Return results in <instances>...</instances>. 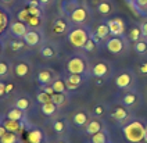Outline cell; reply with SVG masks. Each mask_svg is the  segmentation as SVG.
Masks as SVG:
<instances>
[{
	"label": "cell",
	"instance_id": "cell-1",
	"mask_svg": "<svg viewBox=\"0 0 147 143\" xmlns=\"http://www.w3.org/2000/svg\"><path fill=\"white\" fill-rule=\"evenodd\" d=\"M122 132L128 142L139 143L142 140H144L146 126L143 125V122H140V121H132V122H129V124H126L123 126Z\"/></svg>",
	"mask_w": 147,
	"mask_h": 143
},
{
	"label": "cell",
	"instance_id": "cell-2",
	"mask_svg": "<svg viewBox=\"0 0 147 143\" xmlns=\"http://www.w3.org/2000/svg\"><path fill=\"white\" fill-rule=\"evenodd\" d=\"M68 40L75 47H83L86 45V42L89 40V35L85 29L78 28V29H74L72 32L68 35Z\"/></svg>",
	"mask_w": 147,
	"mask_h": 143
},
{
	"label": "cell",
	"instance_id": "cell-3",
	"mask_svg": "<svg viewBox=\"0 0 147 143\" xmlns=\"http://www.w3.org/2000/svg\"><path fill=\"white\" fill-rule=\"evenodd\" d=\"M107 25L110 28V34L115 35V36H121L125 32V24L121 18H113L107 22Z\"/></svg>",
	"mask_w": 147,
	"mask_h": 143
},
{
	"label": "cell",
	"instance_id": "cell-4",
	"mask_svg": "<svg viewBox=\"0 0 147 143\" xmlns=\"http://www.w3.org/2000/svg\"><path fill=\"white\" fill-rule=\"evenodd\" d=\"M85 61L81 60L79 57H74L68 61V64H67V69L71 72V74H82L83 71H85Z\"/></svg>",
	"mask_w": 147,
	"mask_h": 143
},
{
	"label": "cell",
	"instance_id": "cell-5",
	"mask_svg": "<svg viewBox=\"0 0 147 143\" xmlns=\"http://www.w3.org/2000/svg\"><path fill=\"white\" fill-rule=\"evenodd\" d=\"M26 140H28V143H43L45 135H43V132H42L40 129L32 128L26 134Z\"/></svg>",
	"mask_w": 147,
	"mask_h": 143
},
{
	"label": "cell",
	"instance_id": "cell-6",
	"mask_svg": "<svg viewBox=\"0 0 147 143\" xmlns=\"http://www.w3.org/2000/svg\"><path fill=\"white\" fill-rule=\"evenodd\" d=\"M3 125L8 132H14V134H20L24 129V124L21 121H14V119H8V118L6 121H3Z\"/></svg>",
	"mask_w": 147,
	"mask_h": 143
},
{
	"label": "cell",
	"instance_id": "cell-7",
	"mask_svg": "<svg viewBox=\"0 0 147 143\" xmlns=\"http://www.w3.org/2000/svg\"><path fill=\"white\" fill-rule=\"evenodd\" d=\"M107 49H108L110 53H113V54H118V53L122 51V49H123L122 39H119V38H113V39H110V40L107 42Z\"/></svg>",
	"mask_w": 147,
	"mask_h": 143
},
{
	"label": "cell",
	"instance_id": "cell-8",
	"mask_svg": "<svg viewBox=\"0 0 147 143\" xmlns=\"http://www.w3.org/2000/svg\"><path fill=\"white\" fill-rule=\"evenodd\" d=\"M10 31H11V34L14 35V36H17V38H24L25 34L28 32V31H26V25H25V22H22V21H17L14 24H11Z\"/></svg>",
	"mask_w": 147,
	"mask_h": 143
},
{
	"label": "cell",
	"instance_id": "cell-9",
	"mask_svg": "<svg viewBox=\"0 0 147 143\" xmlns=\"http://www.w3.org/2000/svg\"><path fill=\"white\" fill-rule=\"evenodd\" d=\"M39 40H40V36L35 31H28L24 36V43L28 46H35V45L39 43Z\"/></svg>",
	"mask_w": 147,
	"mask_h": 143
},
{
	"label": "cell",
	"instance_id": "cell-10",
	"mask_svg": "<svg viewBox=\"0 0 147 143\" xmlns=\"http://www.w3.org/2000/svg\"><path fill=\"white\" fill-rule=\"evenodd\" d=\"M132 82V76L129 74H126V72H123L121 75L117 76V79H115V84L119 88V89H125V88H128Z\"/></svg>",
	"mask_w": 147,
	"mask_h": 143
},
{
	"label": "cell",
	"instance_id": "cell-11",
	"mask_svg": "<svg viewBox=\"0 0 147 143\" xmlns=\"http://www.w3.org/2000/svg\"><path fill=\"white\" fill-rule=\"evenodd\" d=\"M101 129H103L101 122H100L98 119H92V121H89V122H88V125H86V134L92 136V135L100 132Z\"/></svg>",
	"mask_w": 147,
	"mask_h": 143
},
{
	"label": "cell",
	"instance_id": "cell-12",
	"mask_svg": "<svg viewBox=\"0 0 147 143\" xmlns=\"http://www.w3.org/2000/svg\"><path fill=\"white\" fill-rule=\"evenodd\" d=\"M108 140H110L108 132L103 131V129L97 134L92 135V138H90V143H108Z\"/></svg>",
	"mask_w": 147,
	"mask_h": 143
},
{
	"label": "cell",
	"instance_id": "cell-13",
	"mask_svg": "<svg viewBox=\"0 0 147 143\" xmlns=\"http://www.w3.org/2000/svg\"><path fill=\"white\" fill-rule=\"evenodd\" d=\"M85 20H86V11H85V9L78 7V9H75L71 13V21L72 22H83Z\"/></svg>",
	"mask_w": 147,
	"mask_h": 143
},
{
	"label": "cell",
	"instance_id": "cell-14",
	"mask_svg": "<svg viewBox=\"0 0 147 143\" xmlns=\"http://www.w3.org/2000/svg\"><path fill=\"white\" fill-rule=\"evenodd\" d=\"M88 122H89V117L85 111H79V113L74 114V124L76 126L88 125Z\"/></svg>",
	"mask_w": 147,
	"mask_h": 143
},
{
	"label": "cell",
	"instance_id": "cell-15",
	"mask_svg": "<svg viewBox=\"0 0 147 143\" xmlns=\"http://www.w3.org/2000/svg\"><path fill=\"white\" fill-rule=\"evenodd\" d=\"M111 118H114L115 121H118V122H122V121H125L128 118V111L123 107H117L111 113Z\"/></svg>",
	"mask_w": 147,
	"mask_h": 143
},
{
	"label": "cell",
	"instance_id": "cell-16",
	"mask_svg": "<svg viewBox=\"0 0 147 143\" xmlns=\"http://www.w3.org/2000/svg\"><path fill=\"white\" fill-rule=\"evenodd\" d=\"M107 72H108V67H107L104 63H98V64H96V65L93 67V75L97 76V78L104 76Z\"/></svg>",
	"mask_w": 147,
	"mask_h": 143
},
{
	"label": "cell",
	"instance_id": "cell-17",
	"mask_svg": "<svg viewBox=\"0 0 147 143\" xmlns=\"http://www.w3.org/2000/svg\"><path fill=\"white\" fill-rule=\"evenodd\" d=\"M82 82V76L79 74H71V75L68 76V88L69 89H75V88H78Z\"/></svg>",
	"mask_w": 147,
	"mask_h": 143
},
{
	"label": "cell",
	"instance_id": "cell-18",
	"mask_svg": "<svg viewBox=\"0 0 147 143\" xmlns=\"http://www.w3.org/2000/svg\"><path fill=\"white\" fill-rule=\"evenodd\" d=\"M56 110H57V106H56L53 101L42 104V113H43L45 115H53V114L56 113Z\"/></svg>",
	"mask_w": 147,
	"mask_h": 143
},
{
	"label": "cell",
	"instance_id": "cell-19",
	"mask_svg": "<svg viewBox=\"0 0 147 143\" xmlns=\"http://www.w3.org/2000/svg\"><path fill=\"white\" fill-rule=\"evenodd\" d=\"M7 118L8 119H14V121H22L24 118V114H22V110L20 109H11L7 113Z\"/></svg>",
	"mask_w": 147,
	"mask_h": 143
},
{
	"label": "cell",
	"instance_id": "cell-20",
	"mask_svg": "<svg viewBox=\"0 0 147 143\" xmlns=\"http://www.w3.org/2000/svg\"><path fill=\"white\" fill-rule=\"evenodd\" d=\"M18 142V138H17V134L14 132H6L0 138V143H17Z\"/></svg>",
	"mask_w": 147,
	"mask_h": 143
},
{
	"label": "cell",
	"instance_id": "cell-21",
	"mask_svg": "<svg viewBox=\"0 0 147 143\" xmlns=\"http://www.w3.org/2000/svg\"><path fill=\"white\" fill-rule=\"evenodd\" d=\"M38 81H39L42 85H47L50 81H51V74H50L49 71H40V72L38 74Z\"/></svg>",
	"mask_w": 147,
	"mask_h": 143
},
{
	"label": "cell",
	"instance_id": "cell-22",
	"mask_svg": "<svg viewBox=\"0 0 147 143\" xmlns=\"http://www.w3.org/2000/svg\"><path fill=\"white\" fill-rule=\"evenodd\" d=\"M29 71V67L25 64V63H20L16 65V75L17 76H25Z\"/></svg>",
	"mask_w": 147,
	"mask_h": 143
},
{
	"label": "cell",
	"instance_id": "cell-23",
	"mask_svg": "<svg viewBox=\"0 0 147 143\" xmlns=\"http://www.w3.org/2000/svg\"><path fill=\"white\" fill-rule=\"evenodd\" d=\"M29 106H31V103H29V100H28L26 97H21V99H18V100L16 101V107L20 110H22V111L28 110Z\"/></svg>",
	"mask_w": 147,
	"mask_h": 143
},
{
	"label": "cell",
	"instance_id": "cell-24",
	"mask_svg": "<svg viewBox=\"0 0 147 143\" xmlns=\"http://www.w3.org/2000/svg\"><path fill=\"white\" fill-rule=\"evenodd\" d=\"M135 51L138 54H146L147 53V42H143V40H138L135 43Z\"/></svg>",
	"mask_w": 147,
	"mask_h": 143
},
{
	"label": "cell",
	"instance_id": "cell-25",
	"mask_svg": "<svg viewBox=\"0 0 147 143\" xmlns=\"http://www.w3.org/2000/svg\"><path fill=\"white\" fill-rule=\"evenodd\" d=\"M96 34H97L98 38H107L108 36V34H110V28H108V25H98L97 29H96Z\"/></svg>",
	"mask_w": 147,
	"mask_h": 143
},
{
	"label": "cell",
	"instance_id": "cell-26",
	"mask_svg": "<svg viewBox=\"0 0 147 143\" xmlns=\"http://www.w3.org/2000/svg\"><path fill=\"white\" fill-rule=\"evenodd\" d=\"M53 29H54V32H56V34H63V32H65V29H67L65 22H64L63 20H57V21L54 22Z\"/></svg>",
	"mask_w": 147,
	"mask_h": 143
},
{
	"label": "cell",
	"instance_id": "cell-27",
	"mask_svg": "<svg viewBox=\"0 0 147 143\" xmlns=\"http://www.w3.org/2000/svg\"><path fill=\"white\" fill-rule=\"evenodd\" d=\"M122 103H123V104H125V106H128V107H131V106H133V104L136 103V96H135L133 93H126V94L123 96Z\"/></svg>",
	"mask_w": 147,
	"mask_h": 143
},
{
	"label": "cell",
	"instance_id": "cell-28",
	"mask_svg": "<svg viewBox=\"0 0 147 143\" xmlns=\"http://www.w3.org/2000/svg\"><path fill=\"white\" fill-rule=\"evenodd\" d=\"M31 18H32V16L29 14V11H28V9L21 10V11L18 13V21H22V22H25V24H28Z\"/></svg>",
	"mask_w": 147,
	"mask_h": 143
},
{
	"label": "cell",
	"instance_id": "cell-29",
	"mask_svg": "<svg viewBox=\"0 0 147 143\" xmlns=\"http://www.w3.org/2000/svg\"><path fill=\"white\" fill-rule=\"evenodd\" d=\"M36 100L39 101V103H42V104L49 103V101H51V94H49V93H46V92H40V93H38Z\"/></svg>",
	"mask_w": 147,
	"mask_h": 143
},
{
	"label": "cell",
	"instance_id": "cell-30",
	"mask_svg": "<svg viewBox=\"0 0 147 143\" xmlns=\"http://www.w3.org/2000/svg\"><path fill=\"white\" fill-rule=\"evenodd\" d=\"M65 100V96H64V93H54L53 96H51V101L56 104V106H60V104H63Z\"/></svg>",
	"mask_w": 147,
	"mask_h": 143
},
{
	"label": "cell",
	"instance_id": "cell-31",
	"mask_svg": "<svg viewBox=\"0 0 147 143\" xmlns=\"http://www.w3.org/2000/svg\"><path fill=\"white\" fill-rule=\"evenodd\" d=\"M142 36V29L140 28H133L131 32H129V39L133 40V42H138Z\"/></svg>",
	"mask_w": 147,
	"mask_h": 143
},
{
	"label": "cell",
	"instance_id": "cell-32",
	"mask_svg": "<svg viewBox=\"0 0 147 143\" xmlns=\"http://www.w3.org/2000/svg\"><path fill=\"white\" fill-rule=\"evenodd\" d=\"M53 89H54L56 93H64L65 92V85H64L63 81H56L53 84Z\"/></svg>",
	"mask_w": 147,
	"mask_h": 143
},
{
	"label": "cell",
	"instance_id": "cell-33",
	"mask_svg": "<svg viewBox=\"0 0 147 143\" xmlns=\"http://www.w3.org/2000/svg\"><path fill=\"white\" fill-rule=\"evenodd\" d=\"M7 24H8V17L0 10V34L3 32V29L7 26Z\"/></svg>",
	"mask_w": 147,
	"mask_h": 143
},
{
	"label": "cell",
	"instance_id": "cell-34",
	"mask_svg": "<svg viewBox=\"0 0 147 143\" xmlns=\"http://www.w3.org/2000/svg\"><path fill=\"white\" fill-rule=\"evenodd\" d=\"M53 129H54L57 134H63V132L65 131V124H64L63 121H54V124H53Z\"/></svg>",
	"mask_w": 147,
	"mask_h": 143
},
{
	"label": "cell",
	"instance_id": "cell-35",
	"mask_svg": "<svg viewBox=\"0 0 147 143\" xmlns=\"http://www.w3.org/2000/svg\"><path fill=\"white\" fill-rule=\"evenodd\" d=\"M97 10L101 13V14H108V13L111 11V6H110L108 3H100Z\"/></svg>",
	"mask_w": 147,
	"mask_h": 143
},
{
	"label": "cell",
	"instance_id": "cell-36",
	"mask_svg": "<svg viewBox=\"0 0 147 143\" xmlns=\"http://www.w3.org/2000/svg\"><path fill=\"white\" fill-rule=\"evenodd\" d=\"M40 54L43 57H53L54 56V50L51 47H43L40 50Z\"/></svg>",
	"mask_w": 147,
	"mask_h": 143
},
{
	"label": "cell",
	"instance_id": "cell-37",
	"mask_svg": "<svg viewBox=\"0 0 147 143\" xmlns=\"http://www.w3.org/2000/svg\"><path fill=\"white\" fill-rule=\"evenodd\" d=\"M28 11H29V14L33 16V17H40V10L38 9L36 6H29V7H28Z\"/></svg>",
	"mask_w": 147,
	"mask_h": 143
},
{
	"label": "cell",
	"instance_id": "cell-38",
	"mask_svg": "<svg viewBox=\"0 0 147 143\" xmlns=\"http://www.w3.org/2000/svg\"><path fill=\"white\" fill-rule=\"evenodd\" d=\"M28 25L29 26H32V28H36V26H39L40 25V17H33L29 20V22H28Z\"/></svg>",
	"mask_w": 147,
	"mask_h": 143
},
{
	"label": "cell",
	"instance_id": "cell-39",
	"mask_svg": "<svg viewBox=\"0 0 147 143\" xmlns=\"http://www.w3.org/2000/svg\"><path fill=\"white\" fill-rule=\"evenodd\" d=\"M7 72H8L7 64H6V63H0V76L7 75Z\"/></svg>",
	"mask_w": 147,
	"mask_h": 143
},
{
	"label": "cell",
	"instance_id": "cell-40",
	"mask_svg": "<svg viewBox=\"0 0 147 143\" xmlns=\"http://www.w3.org/2000/svg\"><path fill=\"white\" fill-rule=\"evenodd\" d=\"M139 74L142 75H147V63H142L139 65Z\"/></svg>",
	"mask_w": 147,
	"mask_h": 143
},
{
	"label": "cell",
	"instance_id": "cell-41",
	"mask_svg": "<svg viewBox=\"0 0 147 143\" xmlns=\"http://www.w3.org/2000/svg\"><path fill=\"white\" fill-rule=\"evenodd\" d=\"M83 47H85V50L92 51L93 49H94V42H93V40H88V42H86V45H85Z\"/></svg>",
	"mask_w": 147,
	"mask_h": 143
},
{
	"label": "cell",
	"instance_id": "cell-42",
	"mask_svg": "<svg viewBox=\"0 0 147 143\" xmlns=\"http://www.w3.org/2000/svg\"><path fill=\"white\" fill-rule=\"evenodd\" d=\"M22 46H24L22 42H11V49H13V50H18V49H21Z\"/></svg>",
	"mask_w": 147,
	"mask_h": 143
},
{
	"label": "cell",
	"instance_id": "cell-43",
	"mask_svg": "<svg viewBox=\"0 0 147 143\" xmlns=\"http://www.w3.org/2000/svg\"><path fill=\"white\" fill-rule=\"evenodd\" d=\"M140 29H142V35H143L144 38H146V36H147V21H146V22H143V24H142V26H140Z\"/></svg>",
	"mask_w": 147,
	"mask_h": 143
},
{
	"label": "cell",
	"instance_id": "cell-44",
	"mask_svg": "<svg viewBox=\"0 0 147 143\" xmlns=\"http://www.w3.org/2000/svg\"><path fill=\"white\" fill-rule=\"evenodd\" d=\"M94 113H96V115H103V113H104V109H103V106H96V109H94Z\"/></svg>",
	"mask_w": 147,
	"mask_h": 143
},
{
	"label": "cell",
	"instance_id": "cell-45",
	"mask_svg": "<svg viewBox=\"0 0 147 143\" xmlns=\"http://www.w3.org/2000/svg\"><path fill=\"white\" fill-rule=\"evenodd\" d=\"M45 92L49 93V94H51V96L56 93V92H54V89H53V86H46V88H45Z\"/></svg>",
	"mask_w": 147,
	"mask_h": 143
},
{
	"label": "cell",
	"instance_id": "cell-46",
	"mask_svg": "<svg viewBox=\"0 0 147 143\" xmlns=\"http://www.w3.org/2000/svg\"><path fill=\"white\" fill-rule=\"evenodd\" d=\"M4 93H6V85L0 82V96H3Z\"/></svg>",
	"mask_w": 147,
	"mask_h": 143
},
{
	"label": "cell",
	"instance_id": "cell-47",
	"mask_svg": "<svg viewBox=\"0 0 147 143\" xmlns=\"http://www.w3.org/2000/svg\"><path fill=\"white\" fill-rule=\"evenodd\" d=\"M6 132H7V129L4 128V125H0V138H1L3 135L6 134Z\"/></svg>",
	"mask_w": 147,
	"mask_h": 143
},
{
	"label": "cell",
	"instance_id": "cell-48",
	"mask_svg": "<svg viewBox=\"0 0 147 143\" xmlns=\"http://www.w3.org/2000/svg\"><path fill=\"white\" fill-rule=\"evenodd\" d=\"M13 88H14L13 85H6V93L11 92V90H13Z\"/></svg>",
	"mask_w": 147,
	"mask_h": 143
},
{
	"label": "cell",
	"instance_id": "cell-49",
	"mask_svg": "<svg viewBox=\"0 0 147 143\" xmlns=\"http://www.w3.org/2000/svg\"><path fill=\"white\" fill-rule=\"evenodd\" d=\"M92 38H93V42L94 43H98L100 42V39H101V38H98V36H92Z\"/></svg>",
	"mask_w": 147,
	"mask_h": 143
},
{
	"label": "cell",
	"instance_id": "cell-50",
	"mask_svg": "<svg viewBox=\"0 0 147 143\" xmlns=\"http://www.w3.org/2000/svg\"><path fill=\"white\" fill-rule=\"evenodd\" d=\"M144 140L147 142V125H146V135H144Z\"/></svg>",
	"mask_w": 147,
	"mask_h": 143
},
{
	"label": "cell",
	"instance_id": "cell-51",
	"mask_svg": "<svg viewBox=\"0 0 147 143\" xmlns=\"http://www.w3.org/2000/svg\"><path fill=\"white\" fill-rule=\"evenodd\" d=\"M47 1H49V0H40V3H43V4H46Z\"/></svg>",
	"mask_w": 147,
	"mask_h": 143
},
{
	"label": "cell",
	"instance_id": "cell-52",
	"mask_svg": "<svg viewBox=\"0 0 147 143\" xmlns=\"http://www.w3.org/2000/svg\"><path fill=\"white\" fill-rule=\"evenodd\" d=\"M56 143H65V142H63V140H58V142H56Z\"/></svg>",
	"mask_w": 147,
	"mask_h": 143
},
{
	"label": "cell",
	"instance_id": "cell-53",
	"mask_svg": "<svg viewBox=\"0 0 147 143\" xmlns=\"http://www.w3.org/2000/svg\"><path fill=\"white\" fill-rule=\"evenodd\" d=\"M3 1H10V0H3Z\"/></svg>",
	"mask_w": 147,
	"mask_h": 143
},
{
	"label": "cell",
	"instance_id": "cell-54",
	"mask_svg": "<svg viewBox=\"0 0 147 143\" xmlns=\"http://www.w3.org/2000/svg\"><path fill=\"white\" fill-rule=\"evenodd\" d=\"M0 50H1V45H0Z\"/></svg>",
	"mask_w": 147,
	"mask_h": 143
},
{
	"label": "cell",
	"instance_id": "cell-55",
	"mask_svg": "<svg viewBox=\"0 0 147 143\" xmlns=\"http://www.w3.org/2000/svg\"><path fill=\"white\" fill-rule=\"evenodd\" d=\"M146 42H147V36H146Z\"/></svg>",
	"mask_w": 147,
	"mask_h": 143
},
{
	"label": "cell",
	"instance_id": "cell-56",
	"mask_svg": "<svg viewBox=\"0 0 147 143\" xmlns=\"http://www.w3.org/2000/svg\"><path fill=\"white\" fill-rule=\"evenodd\" d=\"M38 1H40V0H38Z\"/></svg>",
	"mask_w": 147,
	"mask_h": 143
}]
</instances>
